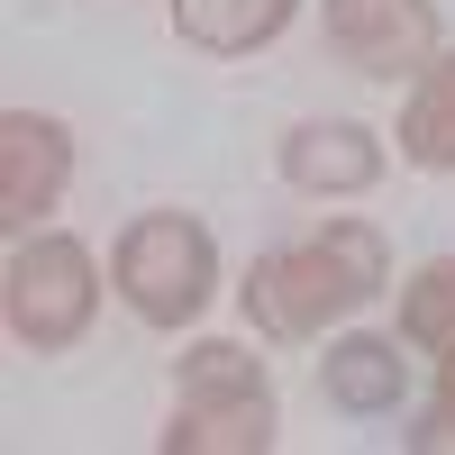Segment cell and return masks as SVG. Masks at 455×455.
<instances>
[{"label":"cell","instance_id":"obj_3","mask_svg":"<svg viewBox=\"0 0 455 455\" xmlns=\"http://www.w3.org/2000/svg\"><path fill=\"white\" fill-rule=\"evenodd\" d=\"M0 310H10V337L36 355H64L92 337V310H100V264L83 237L64 228H28L10 246V274H0Z\"/></svg>","mask_w":455,"mask_h":455},{"label":"cell","instance_id":"obj_10","mask_svg":"<svg viewBox=\"0 0 455 455\" xmlns=\"http://www.w3.org/2000/svg\"><path fill=\"white\" fill-rule=\"evenodd\" d=\"M401 156L419 173H455V55H428L401 100Z\"/></svg>","mask_w":455,"mask_h":455},{"label":"cell","instance_id":"obj_9","mask_svg":"<svg viewBox=\"0 0 455 455\" xmlns=\"http://www.w3.org/2000/svg\"><path fill=\"white\" fill-rule=\"evenodd\" d=\"M300 19V0H173V36L201 55H255Z\"/></svg>","mask_w":455,"mask_h":455},{"label":"cell","instance_id":"obj_11","mask_svg":"<svg viewBox=\"0 0 455 455\" xmlns=\"http://www.w3.org/2000/svg\"><path fill=\"white\" fill-rule=\"evenodd\" d=\"M401 347L455 364V255H428L419 274L401 283Z\"/></svg>","mask_w":455,"mask_h":455},{"label":"cell","instance_id":"obj_6","mask_svg":"<svg viewBox=\"0 0 455 455\" xmlns=\"http://www.w3.org/2000/svg\"><path fill=\"white\" fill-rule=\"evenodd\" d=\"M64 182H73L64 119H46V109H10V119H0V219L28 237V228L64 201Z\"/></svg>","mask_w":455,"mask_h":455},{"label":"cell","instance_id":"obj_1","mask_svg":"<svg viewBox=\"0 0 455 455\" xmlns=\"http://www.w3.org/2000/svg\"><path fill=\"white\" fill-rule=\"evenodd\" d=\"M383 283H392V246H383V228H364V219H328V228H310L300 246L255 255L246 283H237V300H246V319L274 337V347H300V337H319L328 319L364 310Z\"/></svg>","mask_w":455,"mask_h":455},{"label":"cell","instance_id":"obj_12","mask_svg":"<svg viewBox=\"0 0 455 455\" xmlns=\"http://www.w3.org/2000/svg\"><path fill=\"white\" fill-rule=\"evenodd\" d=\"M410 446H419V455H446V446H455V364H446L437 401L419 410V428H410Z\"/></svg>","mask_w":455,"mask_h":455},{"label":"cell","instance_id":"obj_4","mask_svg":"<svg viewBox=\"0 0 455 455\" xmlns=\"http://www.w3.org/2000/svg\"><path fill=\"white\" fill-rule=\"evenodd\" d=\"M109 274H119V300L146 328H192L219 291V246L192 210H146V219H128Z\"/></svg>","mask_w":455,"mask_h":455},{"label":"cell","instance_id":"obj_5","mask_svg":"<svg viewBox=\"0 0 455 455\" xmlns=\"http://www.w3.org/2000/svg\"><path fill=\"white\" fill-rule=\"evenodd\" d=\"M319 28L337 64L373 73V83H401L437 55V0H319Z\"/></svg>","mask_w":455,"mask_h":455},{"label":"cell","instance_id":"obj_2","mask_svg":"<svg viewBox=\"0 0 455 455\" xmlns=\"http://www.w3.org/2000/svg\"><path fill=\"white\" fill-rule=\"evenodd\" d=\"M156 446L164 455H264L274 446V373L237 337H201L173 364V419Z\"/></svg>","mask_w":455,"mask_h":455},{"label":"cell","instance_id":"obj_8","mask_svg":"<svg viewBox=\"0 0 455 455\" xmlns=\"http://www.w3.org/2000/svg\"><path fill=\"white\" fill-rule=\"evenodd\" d=\"M319 392H328L337 410H355V419H383V410H401V392H410L401 337H337V347L319 355Z\"/></svg>","mask_w":455,"mask_h":455},{"label":"cell","instance_id":"obj_7","mask_svg":"<svg viewBox=\"0 0 455 455\" xmlns=\"http://www.w3.org/2000/svg\"><path fill=\"white\" fill-rule=\"evenodd\" d=\"M283 182L310 201H355L383 182V137L355 128V119H300L283 137Z\"/></svg>","mask_w":455,"mask_h":455}]
</instances>
